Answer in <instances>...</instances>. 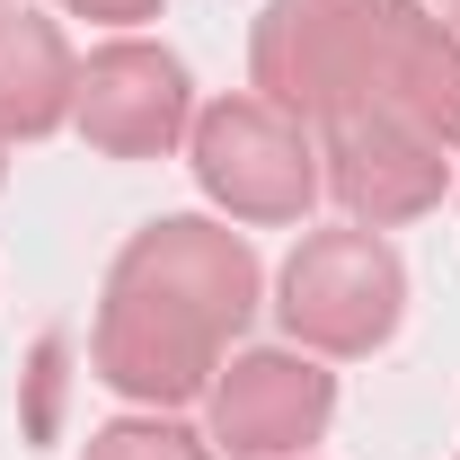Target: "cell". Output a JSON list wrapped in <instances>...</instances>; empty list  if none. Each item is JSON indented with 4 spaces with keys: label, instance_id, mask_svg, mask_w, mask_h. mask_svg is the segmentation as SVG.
Here are the masks:
<instances>
[{
    "label": "cell",
    "instance_id": "obj_8",
    "mask_svg": "<svg viewBox=\"0 0 460 460\" xmlns=\"http://www.w3.org/2000/svg\"><path fill=\"white\" fill-rule=\"evenodd\" d=\"M248 89L319 133L345 107V0H266L248 36Z\"/></svg>",
    "mask_w": 460,
    "mask_h": 460
},
{
    "label": "cell",
    "instance_id": "obj_10",
    "mask_svg": "<svg viewBox=\"0 0 460 460\" xmlns=\"http://www.w3.org/2000/svg\"><path fill=\"white\" fill-rule=\"evenodd\" d=\"M80 460H213V434H195V425H177L160 407H142V416L98 425V434L80 443Z\"/></svg>",
    "mask_w": 460,
    "mask_h": 460
},
{
    "label": "cell",
    "instance_id": "obj_2",
    "mask_svg": "<svg viewBox=\"0 0 460 460\" xmlns=\"http://www.w3.org/2000/svg\"><path fill=\"white\" fill-rule=\"evenodd\" d=\"M275 319L301 354L319 363H354L381 354L407 319V266L381 230H301L275 275Z\"/></svg>",
    "mask_w": 460,
    "mask_h": 460
},
{
    "label": "cell",
    "instance_id": "obj_5",
    "mask_svg": "<svg viewBox=\"0 0 460 460\" xmlns=\"http://www.w3.org/2000/svg\"><path fill=\"white\" fill-rule=\"evenodd\" d=\"M204 416H213V452L230 460H310V443L337 425V372H319V354L301 345H248L222 354Z\"/></svg>",
    "mask_w": 460,
    "mask_h": 460
},
{
    "label": "cell",
    "instance_id": "obj_11",
    "mask_svg": "<svg viewBox=\"0 0 460 460\" xmlns=\"http://www.w3.org/2000/svg\"><path fill=\"white\" fill-rule=\"evenodd\" d=\"M62 18H89V27H115V36H133L142 18H160V0H62Z\"/></svg>",
    "mask_w": 460,
    "mask_h": 460
},
{
    "label": "cell",
    "instance_id": "obj_13",
    "mask_svg": "<svg viewBox=\"0 0 460 460\" xmlns=\"http://www.w3.org/2000/svg\"><path fill=\"white\" fill-rule=\"evenodd\" d=\"M0 151H9V142H0ZM0 169H9V160H0Z\"/></svg>",
    "mask_w": 460,
    "mask_h": 460
},
{
    "label": "cell",
    "instance_id": "obj_6",
    "mask_svg": "<svg viewBox=\"0 0 460 460\" xmlns=\"http://www.w3.org/2000/svg\"><path fill=\"white\" fill-rule=\"evenodd\" d=\"M71 124H80V142L98 160H169L186 142V124H195V80L151 36H107L80 62Z\"/></svg>",
    "mask_w": 460,
    "mask_h": 460
},
{
    "label": "cell",
    "instance_id": "obj_14",
    "mask_svg": "<svg viewBox=\"0 0 460 460\" xmlns=\"http://www.w3.org/2000/svg\"><path fill=\"white\" fill-rule=\"evenodd\" d=\"M0 9H9V0H0Z\"/></svg>",
    "mask_w": 460,
    "mask_h": 460
},
{
    "label": "cell",
    "instance_id": "obj_7",
    "mask_svg": "<svg viewBox=\"0 0 460 460\" xmlns=\"http://www.w3.org/2000/svg\"><path fill=\"white\" fill-rule=\"evenodd\" d=\"M319 186L345 204L354 230H399L425 222L452 186V151H434L425 133H407L399 115L345 107L319 124Z\"/></svg>",
    "mask_w": 460,
    "mask_h": 460
},
{
    "label": "cell",
    "instance_id": "obj_4",
    "mask_svg": "<svg viewBox=\"0 0 460 460\" xmlns=\"http://www.w3.org/2000/svg\"><path fill=\"white\" fill-rule=\"evenodd\" d=\"M345 107L399 115L434 151H460V36L425 0H345Z\"/></svg>",
    "mask_w": 460,
    "mask_h": 460
},
{
    "label": "cell",
    "instance_id": "obj_12",
    "mask_svg": "<svg viewBox=\"0 0 460 460\" xmlns=\"http://www.w3.org/2000/svg\"><path fill=\"white\" fill-rule=\"evenodd\" d=\"M425 9H434V18H443V27L460 36V0H425Z\"/></svg>",
    "mask_w": 460,
    "mask_h": 460
},
{
    "label": "cell",
    "instance_id": "obj_3",
    "mask_svg": "<svg viewBox=\"0 0 460 460\" xmlns=\"http://www.w3.org/2000/svg\"><path fill=\"white\" fill-rule=\"evenodd\" d=\"M186 169L204 186V204H222L230 222H257V230L301 222L328 195L319 186V133L301 115L266 107L257 89L195 107V124H186Z\"/></svg>",
    "mask_w": 460,
    "mask_h": 460
},
{
    "label": "cell",
    "instance_id": "obj_9",
    "mask_svg": "<svg viewBox=\"0 0 460 460\" xmlns=\"http://www.w3.org/2000/svg\"><path fill=\"white\" fill-rule=\"evenodd\" d=\"M80 98V54L54 18H36L27 0L0 9V142H45L71 124Z\"/></svg>",
    "mask_w": 460,
    "mask_h": 460
},
{
    "label": "cell",
    "instance_id": "obj_1",
    "mask_svg": "<svg viewBox=\"0 0 460 460\" xmlns=\"http://www.w3.org/2000/svg\"><path fill=\"white\" fill-rule=\"evenodd\" d=\"M266 266L257 248L213 213H160L142 222L107 266L98 328H89V372L124 407H186L213 390L230 337L257 319Z\"/></svg>",
    "mask_w": 460,
    "mask_h": 460
}]
</instances>
